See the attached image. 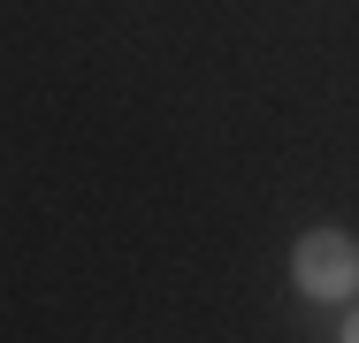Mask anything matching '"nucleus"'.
<instances>
[{"label": "nucleus", "mask_w": 359, "mask_h": 343, "mask_svg": "<svg viewBox=\"0 0 359 343\" xmlns=\"http://www.w3.org/2000/svg\"><path fill=\"white\" fill-rule=\"evenodd\" d=\"M337 336H344V343H359V305L344 313V328H337Z\"/></svg>", "instance_id": "f03ea898"}, {"label": "nucleus", "mask_w": 359, "mask_h": 343, "mask_svg": "<svg viewBox=\"0 0 359 343\" xmlns=\"http://www.w3.org/2000/svg\"><path fill=\"white\" fill-rule=\"evenodd\" d=\"M290 282L321 305H344L359 298V237L352 229H306L290 244Z\"/></svg>", "instance_id": "f257e3e1"}]
</instances>
